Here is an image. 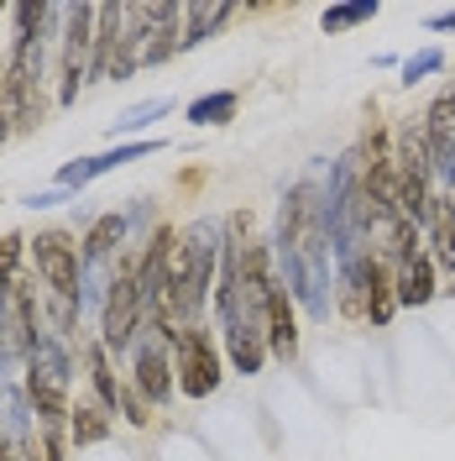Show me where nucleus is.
Segmentation results:
<instances>
[{
    "label": "nucleus",
    "mask_w": 455,
    "mask_h": 461,
    "mask_svg": "<svg viewBox=\"0 0 455 461\" xmlns=\"http://www.w3.org/2000/svg\"><path fill=\"white\" fill-rule=\"evenodd\" d=\"M111 435V409H100V403H74V414H68V440L85 451V446H100Z\"/></svg>",
    "instance_id": "dca6fc26"
},
{
    "label": "nucleus",
    "mask_w": 455,
    "mask_h": 461,
    "mask_svg": "<svg viewBox=\"0 0 455 461\" xmlns=\"http://www.w3.org/2000/svg\"><path fill=\"white\" fill-rule=\"evenodd\" d=\"M168 111H173L168 95H157V100H142V105H126V111L111 121V137H115V142H120V137H137V131H147L152 121H168Z\"/></svg>",
    "instance_id": "f3484780"
},
{
    "label": "nucleus",
    "mask_w": 455,
    "mask_h": 461,
    "mask_svg": "<svg viewBox=\"0 0 455 461\" xmlns=\"http://www.w3.org/2000/svg\"><path fill=\"white\" fill-rule=\"evenodd\" d=\"M377 11H382L377 0H341V5H330V11L319 16V27L335 37V32H351V27H361V22H371Z\"/></svg>",
    "instance_id": "6ab92c4d"
},
{
    "label": "nucleus",
    "mask_w": 455,
    "mask_h": 461,
    "mask_svg": "<svg viewBox=\"0 0 455 461\" xmlns=\"http://www.w3.org/2000/svg\"><path fill=\"white\" fill-rule=\"evenodd\" d=\"M27 252H31V236H22V230H5L0 236V288H11L22 278V258Z\"/></svg>",
    "instance_id": "aec40b11"
},
{
    "label": "nucleus",
    "mask_w": 455,
    "mask_h": 461,
    "mask_svg": "<svg viewBox=\"0 0 455 461\" xmlns=\"http://www.w3.org/2000/svg\"><path fill=\"white\" fill-rule=\"evenodd\" d=\"M131 388L142 393L147 403H168V393L178 388V373H173V341L163 336V325L147 320L137 346H131Z\"/></svg>",
    "instance_id": "0eeeda50"
},
{
    "label": "nucleus",
    "mask_w": 455,
    "mask_h": 461,
    "mask_svg": "<svg viewBox=\"0 0 455 461\" xmlns=\"http://www.w3.org/2000/svg\"><path fill=\"white\" fill-rule=\"evenodd\" d=\"M429 142V163H434V184H445V194H455V85H445L419 115Z\"/></svg>",
    "instance_id": "6e6552de"
},
{
    "label": "nucleus",
    "mask_w": 455,
    "mask_h": 461,
    "mask_svg": "<svg viewBox=\"0 0 455 461\" xmlns=\"http://www.w3.org/2000/svg\"><path fill=\"white\" fill-rule=\"evenodd\" d=\"M0 461H27V451H22V446H16L5 430H0Z\"/></svg>",
    "instance_id": "a878e982"
},
{
    "label": "nucleus",
    "mask_w": 455,
    "mask_h": 461,
    "mask_svg": "<svg viewBox=\"0 0 455 461\" xmlns=\"http://www.w3.org/2000/svg\"><path fill=\"white\" fill-rule=\"evenodd\" d=\"M267 357H278V362L299 357V304L283 288V278H272V288H267Z\"/></svg>",
    "instance_id": "9d476101"
},
{
    "label": "nucleus",
    "mask_w": 455,
    "mask_h": 461,
    "mask_svg": "<svg viewBox=\"0 0 455 461\" xmlns=\"http://www.w3.org/2000/svg\"><path fill=\"white\" fill-rule=\"evenodd\" d=\"M68 430H37L27 446V461H68Z\"/></svg>",
    "instance_id": "4be33fe9"
},
{
    "label": "nucleus",
    "mask_w": 455,
    "mask_h": 461,
    "mask_svg": "<svg viewBox=\"0 0 455 461\" xmlns=\"http://www.w3.org/2000/svg\"><path fill=\"white\" fill-rule=\"evenodd\" d=\"M434 284H440V267H434V258L429 252H414L408 262H398V310H419V304H429L434 299Z\"/></svg>",
    "instance_id": "f8f14e48"
},
{
    "label": "nucleus",
    "mask_w": 455,
    "mask_h": 461,
    "mask_svg": "<svg viewBox=\"0 0 455 461\" xmlns=\"http://www.w3.org/2000/svg\"><path fill=\"white\" fill-rule=\"evenodd\" d=\"M111 362H115V357H111V351H105L100 341H89V346H85V367H89V383H94V403L115 414V409H120V377H115Z\"/></svg>",
    "instance_id": "ddd939ff"
},
{
    "label": "nucleus",
    "mask_w": 455,
    "mask_h": 461,
    "mask_svg": "<svg viewBox=\"0 0 455 461\" xmlns=\"http://www.w3.org/2000/svg\"><path fill=\"white\" fill-rule=\"evenodd\" d=\"M126 236H131V221H126V210H105V215H94L85 230V241H79V258L89 267H115V262L126 258L120 247H126Z\"/></svg>",
    "instance_id": "9b49d317"
},
{
    "label": "nucleus",
    "mask_w": 455,
    "mask_h": 461,
    "mask_svg": "<svg viewBox=\"0 0 455 461\" xmlns=\"http://www.w3.org/2000/svg\"><path fill=\"white\" fill-rule=\"evenodd\" d=\"M173 373H178V388H183L189 399H210V393L220 388V377H226L220 341H215L204 325L178 330V341H173Z\"/></svg>",
    "instance_id": "39448f33"
},
{
    "label": "nucleus",
    "mask_w": 455,
    "mask_h": 461,
    "mask_svg": "<svg viewBox=\"0 0 455 461\" xmlns=\"http://www.w3.org/2000/svg\"><path fill=\"white\" fill-rule=\"evenodd\" d=\"M63 200H68L63 189H42V194H27L22 204H27V210H53V204H63Z\"/></svg>",
    "instance_id": "393cba45"
},
{
    "label": "nucleus",
    "mask_w": 455,
    "mask_h": 461,
    "mask_svg": "<svg viewBox=\"0 0 455 461\" xmlns=\"http://www.w3.org/2000/svg\"><path fill=\"white\" fill-rule=\"evenodd\" d=\"M31 262H37V278L42 288L53 294V299H79V278H85V258H79V241L68 236V230H37L31 236Z\"/></svg>",
    "instance_id": "423d86ee"
},
{
    "label": "nucleus",
    "mask_w": 455,
    "mask_h": 461,
    "mask_svg": "<svg viewBox=\"0 0 455 461\" xmlns=\"http://www.w3.org/2000/svg\"><path fill=\"white\" fill-rule=\"evenodd\" d=\"M94 27H100V5H63L58 85H53L58 105H74V100H79V89L89 85V63H94Z\"/></svg>",
    "instance_id": "7ed1b4c3"
},
{
    "label": "nucleus",
    "mask_w": 455,
    "mask_h": 461,
    "mask_svg": "<svg viewBox=\"0 0 455 461\" xmlns=\"http://www.w3.org/2000/svg\"><path fill=\"white\" fill-rule=\"evenodd\" d=\"M22 388L31 399V414H37V430H68V414H74V357L63 336H42L37 351L22 362Z\"/></svg>",
    "instance_id": "f03ea898"
},
{
    "label": "nucleus",
    "mask_w": 455,
    "mask_h": 461,
    "mask_svg": "<svg viewBox=\"0 0 455 461\" xmlns=\"http://www.w3.org/2000/svg\"><path fill=\"white\" fill-rule=\"evenodd\" d=\"M16 137V115H11V95H5V79H0V142Z\"/></svg>",
    "instance_id": "b1692460"
},
{
    "label": "nucleus",
    "mask_w": 455,
    "mask_h": 461,
    "mask_svg": "<svg viewBox=\"0 0 455 461\" xmlns=\"http://www.w3.org/2000/svg\"><path fill=\"white\" fill-rule=\"evenodd\" d=\"M115 414H126L131 425H147V420H152V403H147L131 383H120V409H115Z\"/></svg>",
    "instance_id": "5701e85b"
},
{
    "label": "nucleus",
    "mask_w": 455,
    "mask_h": 461,
    "mask_svg": "<svg viewBox=\"0 0 455 461\" xmlns=\"http://www.w3.org/2000/svg\"><path fill=\"white\" fill-rule=\"evenodd\" d=\"M220 252H226V221H194L178 230L168 258V304L152 325H163V336L178 341V330L204 325V299L215 294L220 278Z\"/></svg>",
    "instance_id": "f257e3e1"
},
{
    "label": "nucleus",
    "mask_w": 455,
    "mask_h": 461,
    "mask_svg": "<svg viewBox=\"0 0 455 461\" xmlns=\"http://www.w3.org/2000/svg\"><path fill=\"white\" fill-rule=\"evenodd\" d=\"M163 142H120L111 147V152H100V158H74V163H63L53 178V189H63V194H79V189H89L94 178H105V173L126 168V163H137V158H152Z\"/></svg>",
    "instance_id": "1a4fd4ad"
},
{
    "label": "nucleus",
    "mask_w": 455,
    "mask_h": 461,
    "mask_svg": "<svg viewBox=\"0 0 455 461\" xmlns=\"http://www.w3.org/2000/svg\"><path fill=\"white\" fill-rule=\"evenodd\" d=\"M429 32H455V11H440V16H429Z\"/></svg>",
    "instance_id": "bb28decb"
},
{
    "label": "nucleus",
    "mask_w": 455,
    "mask_h": 461,
    "mask_svg": "<svg viewBox=\"0 0 455 461\" xmlns=\"http://www.w3.org/2000/svg\"><path fill=\"white\" fill-rule=\"evenodd\" d=\"M440 68H445V53H440V48H419L414 58H403V63H398V74H403V85H408V89L424 85V79H434Z\"/></svg>",
    "instance_id": "412c9836"
},
{
    "label": "nucleus",
    "mask_w": 455,
    "mask_h": 461,
    "mask_svg": "<svg viewBox=\"0 0 455 461\" xmlns=\"http://www.w3.org/2000/svg\"><path fill=\"white\" fill-rule=\"evenodd\" d=\"M236 111H241V95L236 89H215V95H200L189 105V121L194 126H226V121H236Z\"/></svg>",
    "instance_id": "a211bd4d"
},
{
    "label": "nucleus",
    "mask_w": 455,
    "mask_h": 461,
    "mask_svg": "<svg viewBox=\"0 0 455 461\" xmlns=\"http://www.w3.org/2000/svg\"><path fill=\"white\" fill-rule=\"evenodd\" d=\"M142 325H147V310H142V294H137V258H120L111 294H105V310H100V346L111 357H131Z\"/></svg>",
    "instance_id": "20e7f679"
},
{
    "label": "nucleus",
    "mask_w": 455,
    "mask_h": 461,
    "mask_svg": "<svg viewBox=\"0 0 455 461\" xmlns=\"http://www.w3.org/2000/svg\"><path fill=\"white\" fill-rule=\"evenodd\" d=\"M424 241L434 247L429 258H434V267L440 273H455V204L451 194H440V204H434V221H429Z\"/></svg>",
    "instance_id": "4468645a"
},
{
    "label": "nucleus",
    "mask_w": 455,
    "mask_h": 461,
    "mask_svg": "<svg viewBox=\"0 0 455 461\" xmlns=\"http://www.w3.org/2000/svg\"><path fill=\"white\" fill-rule=\"evenodd\" d=\"M230 16H236V5H204V0H189V5H183V48H200L204 37H215Z\"/></svg>",
    "instance_id": "2eb2a0df"
}]
</instances>
